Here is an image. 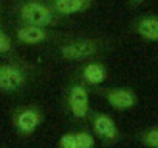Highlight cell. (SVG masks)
<instances>
[{"instance_id":"8992f818","label":"cell","mask_w":158,"mask_h":148,"mask_svg":"<svg viewBox=\"0 0 158 148\" xmlns=\"http://www.w3.org/2000/svg\"><path fill=\"white\" fill-rule=\"evenodd\" d=\"M93 136L98 137L104 145H113L121 140V132L115 123V120L104 112H92L90 115Z\"/></svg>"},{"instance_id":"9a60e30c","label":"cell","mask_w":158,"mask_h":148,"mask_svg":"<svg viewBox=\"0 0 158 148\" xmlns=\"http://www.w3.org/2000/svg\"><path fill=\"white\" fill-rule=\"evenodd\" d=\"M57 146H59V148H77L74 132H65V134H62V136L59 137Z\"/></svg>"},{"instance_id":"2e32d148","label":"cell","mask_w":158,"mask_h":148,"mask_svg":"<svg viewBox=\"0 0 158 148\" xmlns=\"http://www.w3.org/2000/svg\"><path fill=\"white\" fill-rule=\"evenodd\" d=\"M141 2H144V0H132V3H135V5H138V3H141Z\"/></svg>"},{"instance_id":"52a82bcc","label":"cell","mask_w":158,"mask_h":148,"mask_svg":"<svg viewBox=\"0 0 158 148\" xmlns=\"http://www.w3.org/2000/svg\"><path fill=\"white\" fill-rule=\"evenodd\" d=\"M95 92L118 111H129L138 103L136 94L129 87H95Z\"/></svg>"},{"instance_id":"277c9868","label":"cell","mask_w":158,"mask_h":148,"mask_svg":"<svg viewBox=\"0 0 158 148\" xmlns=\"http://www.w3.org/2000/svg\"><path fill=\"white\" fill-rule=\"evenodd\" d=\"M11 122H13L16 132L20 137L27 139V137L33 136L39 129V126L42 125L44 112H42L40 108L33 106V105L31 106H22V108L14 109Z\"/></svg>"},{"instance_id":"30bf717a","label":"cell","mask_w":158,"mask_h":148,"mask_svg":"<svg viewBox=\"0 0 158 148\" xmlns=\"http://www.w3.org/2000/svg\"><path fill=\"white\" fill-rule=\"evenodd\" d=\"M133 31L147 42H158V16H143L132 25Z\"/></svg>"},{"instance_id":"3957f363","label":"cell","mask_w":158,"mask_h":148,"mask_svg":"<svg viewBox=\"0 0 158 148\" xmlns=\"http://www.w3.org/2000/svg\"><path fill=\"white\" fill-rule=\"evenodd\" d=\"M106 47L107 41L102 38H74L62 42L57 53L65 61H87L106 50Z\"/></svg>"},{"instance_id":"7a4b0ae2","label":"cell","mask_w":158,"mask_h":148,"mask_svg":"<svg viewBox=\"0 0 158 148\" xmlns=\"http://www.w3.org/2000/svg\"><path fill=\"white\" fill-rule=\"evenodd\" d=\"M20 24L37 27H54L57 24V14L44 0H20L14 10Z\"/></svg>"},{"instance_id":"5bb4252c","label":"cell","mask_w":158,"mask_h":148,"mask_svg":"<svg viewBox=\"0 0 158 148\" xmlns=\"http://www.w3.org/2000/svg\"><path fill=\"white\" fill-rule=\"evenodd\" d=\"M14 53V42L6 31L0 28V56H10Z\"/></svg>"},{"instance_id":"6da1fadb","label":"cell","mask_w":158,"mask_h":148,"mask_svg":"<svg viewBox=\"0 0 158 148\" xmlns=\"http://www.w3.org/2000/svg\"><path fill=\"white\" fill-rule=\"evenodd\" d=\"M34 67L30 62L11 59L0 62V92L17 94L25 89Z\"/></svg>"},{"instance_id":"4fadbf2b","label":"cell","mask_w":158,"mask_h":148,"mask_svg":"<svg viewBox=\"0 0 158 148\" xmlns=\"http://www.w3.org/2000/svg\"><path fill=\"white\" fill-rule=\"evenodd\" d=\"M74 136H76L77 148H95L96 139L92 132H89V131H76Z\"/></svg>"},{"instance_id":"ac0fdd59","label":"cell","mask_w":158,"mask_h":148,"mask_svg":"<svg viewBox=\"0 0 158 148\" xmlns=\"http://www.w3.org/2000/svg\"><path fill=\"white\" fill-rule=\"evenodd\" d=\"M85 2H92V0H85Z\"/></svg>"},{"instance_id":"9c48e42d","label":"cell","mask_w":158,"mask_h":148,"mask_svg":"<svg viewBox=\"0 0 158 148\" xmlns=\"http://www.w3.org/2000/svg\"><path fill=\"white\" fill-rule=\"evenodd\" d=\"M107 77H109V70L106 64L96 62V61L87 62L81 70V81L85 86H92V87L102 84L107 80Z\"/></svg>"},{"instance_id":"ba28073f","label":"cell","mask_w":158,"mask_h":148,"mask_svg":"<svg viewBox=\"0 0 158 148\" xmlns=\"http://www.w3.org/2000/svg\"><path fill=\"white\" fill-rule=\"evenodd\" d=\"M53 36H56V34L48 31L45 27L27 25V24H20L16 27V41L23 45L44 44V42H48Z\"/></svg>"},{"instance_id":"7c38bea8","label":"cell","mask_w":158,"mask_h":148,"mask_svg":"<svg viewBox=\"0 0 158 148\" xmlns=\"http://www.w3.org/2000/svg\"><path fill=\"white\" fill-rule=\"evenodd\" d=\"M139 142L147 148H158V126H149L138 134Z\"/></svg>"},{"instance_id":"8fae6325","label":"cell","mask_w":158,"mask_h":148,"mask_svg":"<svg viewBox=\"0 0 158 148\" xmlns=\"http://www.w3.org/2000/svg\"><path fill=\"white\" fill-rule=\"evenodd\" d=\"M92 2H85V0H51V8L57 16H71L82 13L90 7Z\"/></svg>"},{"instance_id":"5b68a950","label":"cell","mask_w":158,"mask_h":148,"mask_svg":"<svg viewBox=\"0 0 158 148\" xmlns=\"http://www.w3.org/2000/svg\"><path fill=\"white\" fill-rule=\"evenodd\" d=\"M65 103L74 120H85L90 115L89 91L84 83H74L68 87Z\"/></svg>"},{"instance_id":"e0dca14e","label":"cell","mask_w":158,"mask_h":148,"mask_svg":"<svg viewBox=\"0 0 158 148\" xmlns=\"http://www.w3.org/2000/svg\"><path fill=\"white\" fill-rule=\"evenodd\" d=\"M0 16H2V5H0Z\"/></svg>"}]
</instances>
